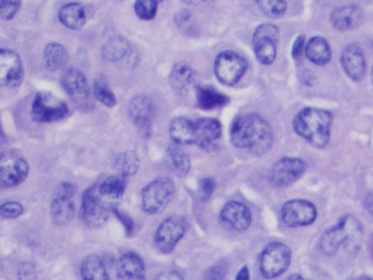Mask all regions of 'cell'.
<instances>
[{"label": "cell", "instance_id": "cell-6", "mask_svg": "<svg viewBox=\"0 0 373 280\" xmlns=\"http://www.w3.org/2000/svg\"><path fill=\"white\" fill-rule=\"evenodd\" d=\"M247 61L233 50L221 52L213 64V72L217 79L226 86H234L245 75Z\"/></svg>", "mask_w": 373, "mask_h": 280}, {"label": "cell", "instance_id": "cell-33", "mask_svg": "<svg viewBox=\"0 0 373 280\" xmlns=\"http://www.w3.org/2000/svg\"><path fill=\"white\" fill-rule=\"evenodd\" d=\"M140 165L138 154L134 150L120 154L114 162V169L124 177H133L137 174Z\"/></svg>", "mask_w": 373, "mask_h": 280}, {"label": "cell", "instance_id": "cell-14", "mask_svg": "<svg viewBox=\"0 0 373 280\" xmlns=\"http://www.w3.org/2000/svg\"><path fill=\"white\" fill-rule=\"evenodd\" d=\"M223 134L221 123L212 118L194 121V145L206 151H212L220 144Z\"/></svg>", "mask_w": 373, "mask_h": 280}, {"label": "cell", "instance_id": "cell-45", "mask_svg": "<svg viewBox=\"0 0 373 280\" xmlns=\"http://www.w3.org/2000/svg\"><path fill=\"white\" fill-rule=\"evenodd\" d=\"M35 274V268L34 265L32 263H24L21 265V268L19 269L18 276H21L20 279H22L23 276H33Z\"/></svg>", "mask_w": 373, "mask_h": 280}, {"label": "cell", "instance_id": "cell-20", "mask_svg": "<svg viewBox=\"0 0 373 280\" xmlns=\"http://www.w3.org/2000/svg\"><path fill=\"white\" fill-rule=\"evenodd\" d=\"M364 13L356 6H343L335 10L331 15V23L340 32H349L357 29L364 22Z\"/></svg>", "mask_w": 373, "mask_h": 280}, {"label": "cell", "instance_id": "cell-3", "mask_svg": "<svg viewBox=\"0 0 373 280\" xmlns=\"http://www.w3.org/2000/svg\"><path fill=\"white\" fill-rule=\"evenodd\" d=\"M362 235L363 228L360 221L352 215H345L335 226L325 231L320 246L325 254L333 256L344 245L355 248Z\"/></svg>", "mask_w": 373, "mask_h": 280}, {"label": "cell", "instance_id": "cell-7", "mask_svg": "<svg viewBox=\"0 0 373 280\" xmlns=\"http://www.w3.org/2000/svg\"><path fill=\"white\" fill-rule=\"evenodd\" d=\"M279 40L280 31L277 25L263 23L257 27L252 37V46L258 62L263 65L274 64Z\"/></svg>", "mask_w": 373, "mask_h": 280}, {"label": "cell", "instance_id": "cell-42", "mask_svg": "<svg viewBox=\"0 0 373 280\" xmlns=\"http://www.w3.org/2000/svg\"><path fill=\"white\" fill-rule=\"evenodd\" d=\"M112 211L113 214L116 215L119 220L123 224L127 235L128 236L133 234L134 230L133 220L125 213L121 212L118 208H113Z\"/></svg>", "mask_w": 373, "mask_h": 280}, {"label": "cell", "instance_id": "cell-15", "mask_svg": "<svg viewBox=\"0 0 373 280\" xmlns=\"http://www.w3.org/2000/svg\"><path fill=\"white\" fill-rule=\"evenodd\" d=\"M307 167V164L302 159L284 158L272 167V184L279 188L288 187L304 176Z\"/></svg>", "mask_w": 373, "mask_h": 280}, {"label": "cell", "instance_id": "cell-24", "mask_svg": "<svg viewBox=\"0 0 373 280\" xmlns=\"http://www.w3.org/2000/svg\"><path fill=\"white\" fill-rule=\"evenodd\" d=\"M76 207L72 198L52 195L50 204V215L57 226H62L74 219Z\"/></svg>", "mask_w": 373, "mask_h": 280}, {"label": "cell", "instance_id": "cell-47", "mask_svg": "<svg viewBox=\"0 0 373 280\" xmlns=\"http://www.w3.org/2000/svg\"><path fill=\"white\" fill-rule=\"evenodd\" d=\"M250 271L247 266H243V267L239 271L237 274V280H248L250 279Z\"/></svg>", "mask_w": 373, "mask_h": 280}, {"label": "cell", "instance_id": "cell-13", "mask_svg": "<svg viewBox=\"0 0 373 280\" xmlns=\"http://www.w3.org/2000/svg\"><path fill=\"white\" fill-rule=\"evenodd\" d=\"M25 69L21 56L9 49L0 50V85L8 89H17L21 86Z\"/></svg>", "mask_w": 373, "mask_h": 280}, {"label": "cell", "instance_id": "cell-2", "mask_svg": "<svg viewBox=\"0 0 373 280\" xmlns=\"http://www.w3.org/2000/svg\"><path fill=\"white\" fill-rule=\"evenodd\" d=\"M333 116L328 110L306 107L300 110L293 121L296 133L316 147L323 148L331 138Z\"/></svg>", "mask_w": 373, "mask_h": 280}, {"label": "cell", "instance_id": "cell-38", "mask_svg": "<svg viewBox=\"0 0 373 280\" xmlns=\"http://www.w3.org/2000/svg\"><path fill=\"white\" fill-rule=\"evenodd\" d=\"M216 189V183L211 177L204 178L199 181L198 186V197L200 201H207L211 197Z\"/></svg>", "mask_w": 373, "mask_h": 280}, {"label": "cell", "instance_id": "cell-37", "mask_svg": "<svg viewBox=\"0 0 373 280\" xmlns=\"http://www.w3.org/2000/svg\"><path fill=\"white\" fill-rule=\"evenodd\" d=\"M22 4V0H0V17L4 21H9L17 16Z\"/></svg>", "mask_w": 373, "mask_h": 280}, {"label": "cell", "instance_id": "cell-49", "mask_svg": "<svg viewBox=\"0 0 373 280\" xmlns=\"http://www.w3.org/2000/svg\"><path fill=\"white\" fill-rule=\"evenodd\" d=\"M368 211L373 214V193L369 194L366 202Z\"/></svg>", "mask_w": 373, "mask_h": 280}, {"label": "cell", "instance_id": "cell-32", "mask_svg": "<svg viewBox=\"0 0 373 280\" xmlns=\"http://www.w3.org/2000/svg\"><path fill=\"white\" fill-rule=\"evenodd\" d=\"M80 272L84 280L109 279L104 263L96 255H90L84 258L81 264Z\"/></svg>", "mask_w": 373, "mask_h": 280}, {"label": "cell", "instance_id": "cell-10", "mask_svg": "<svg viewBox=\"0 0 373 280\" xmlns=\"http://www.w3.org/2000/svg\"><path fill=\"white\" fill-rule=\"evenodd\" d=\"M60 83L64 91L81 108L88 110L93 106L91 89L84 74L70 67L62 74Z\"/></svg>", "mask_w": 373, "mask_h": 280}, {"label": "cell", "instance_id": "cell-28", "mask_svg": "<svg viewBox=\"0 0 373 280\" xmlns=\"http://www.w3.org/2000/svg\"><path fill=\"white\" fill-rule=\"evenodd\" d=\"M305 52L307 59L313 64L324 66L332 59V49L328 41L320 36L308 40L306 45Z\"/></svg>", "mask_w": 373, "mask_h": 280}, {"label": "cell", "instance_id": "cell-8", "mask_svg": "<svg viewBox=\"0 0 373 280\" xmlns=\"http://www.w3.org/2000/svg\"><path fill=\"white\" fill-rule=\"evenodd\" d=\"M292 252L289 246L282 242L268 244L260 257V270L267 279L276 278L289 269Z\"/></svg>", "mask_w": 373, "mask_h": 280}, {"label": "cell", "instance_id": "cell-9", "mask_svg": "<svg viewBox=\"0 0 373 280\" xmlns=\"http://www.w3.org/2000/svg\"><path fill=\"white\" fill-rule=\"evenodd\" d=\"M110 217L108 208L96 194L94 189L86 190L82 198L79 218L86 228L98 230L106 226Z\"/></svg>", "mask_w": 373, "mask_h": 280}, {"label": "cell", "instance_id": "cell-31", "mask_svg": "<svg viewBox=\"0 0 373 280\" xmlns=\"http://www.w3.org/2000/svg\"><path fill=\"white\" fill-rule=\"evenodd\" d=\"M131 45L123 37L117 36L109 39L104 44L102 55L104 60L110 62H117L126 57L130 52Z\"/></svg>", "mask_w": 373, "mask_h": 280}, {"label": "cell", "instance_id": "cell-26", "mask_svg": "<svg viewBox=\"0 0 373 280\" xmlns=\"http://www.w3.org/2000/svg\"><path fill=\"white\" fill-rule=\"evenodd\" d=\"M165 161L169 169L179 177H184L191 170V160L188 153L176 143L168 147Z\"/></svg>", "mask_w": 373, "mask_h": 280}, {"label": "cell", "instance_id": "cell-19", "mask_svg": "<svg viewBox=\"0 0 373 280\" xmlns=\"http://www.w3.org/2000/svg\"><path fill=\"white\" fill-rule=\"evenodd\" d=\"M30 173V166L23 158L13 159L1 164L0 181L6 188H14L21 185Z\"/></svg>", "mask_w": 373, "mask_h": 280}, {"label": "cell", "instance_id": "cell-41", "mask_svg": "<svg viewBox=\"0 0 373 280\" xmlns=\"http://www.w3.org/2000/svg\"><path fill=\"white\" fill-rule=\"evenodd\" d=\"M306 48V36L299 35L294 41L292 47V57L295 61H299L302 58L303 53Z\"/></svg>", "mask_w": 373, "mask_h": 280}, {"label": "cell", "instance_id": "cell-39", "mask_svg": "<svg viewBox=\"0 0 373 280\" xmlns=\"http://www.w3.org/2000/svg\"><path fill=\"white\" fill-rule=\"evenodd\" d=\"M23 206L18 202H6L0 208V215L2 218L8 220L16 219L23 213Z\"/></svg>", "mask_w": 373, "mask_h": 280}, {"label": "cell", "instance_id": "cell-44", "mask_svg": "<svg viewBox=\"0 0 373 280\" xmlns=\"http://www.w3.org/2000/svg\"><path fill=\"white\" fill-rule=\"evenodd\" d=\"M225 276V272L220 266H213L208 269L205 274L207 279L219 280L223 279Z\"/></svg>", "mask_w": 373, "mask_h": 280}, {"label": "cell", "instance_id": "cell-35", "mask_svg": "<svg viewBox=\"0 0 373 280\" xmlns=\"http://www.w3.org/2000/svg\"><path fill=\"white\" fill-rule=\"evenodd\" d=\"M165 0H135L134 10L138 18L145 21H152L157 16L159 6Z\"/></svg>", "mask_w": 373, "mask_h": 280}, {"label": "cell", "instance_id": "cell-51", "mask_svg": "<svg viewBox=\"0 0 373 280\" xmlns=\"http://www.w3.org/2000/svg\"><path fill=\"white\" fill-rule=\"evenodd\" d=\"M371 81H372V85H373V65L372 67V69H371Z\"/></svg>", "mask_w": 373, "mask_h": 280}, {"label": "cell", "instance_id": "cell-29", "mask_svg": "<svg viewBox=\"0 0 373 280\" xmlns=\"http://www.w3.org/2000/svg\"><path fill=\"white\" fill-rule=\"evenodd\" d=\"M194 121L178 117L171 121L169 134L174 143L182 145H194Z\"/></svg>", "mask_w": 373, "mask_h": 280}, {"label": "cell", "instance_id": "cell-4", "mask_svg": "<svg viewBox=\"0 0 373 280\" xmlns=\"http://www.w3.org/2000/svg\"><path fill=\"white\" fill-rule=\"evenodd\" d=\"M175 190L174 181L169 177L150 181L141 191L143 211L149 215L162 213L173 199Z\"/></svg>", "mask_w": 373, "mask_h": 280}, {"label": "cell", "instance_id": "cell-22", "mask_svg": "<svg viewBox=\"0 0 373 280\" xmlns=\"http://www.w3.org/2000/svg\"><path fill=\"white\" fill-rule=\"evenodd\" d=\"M169 79L171 88L179 94L197 85L196 72L190 65L184 62L175 64L171 69Z\"/></svg>", "mask_w": 373, "mask_h": 280}, {"label": "cell", "instance_id": "cell-12", "mask_svg": "<svg viewBox=\"0 0 373 280\" xmlns=\"http://www.w3.org/2000/svg\"><path fill=\"white\" fill-rule=\"evenodd\" d=\"M281 215L286 226L295 228L311 225L317 218L318 212L311 202L295 199L283 205Z\"/></svg>", "mask_w": 373, "mask_h": 280}, {"label": "cell", "instance_id": "cell-36", "mask_svg": "<svg viewBox=\"0 0 373 280\" xmlns=\"http://www.w3.org/2000/svg\"><path fill=\"white\" fill-rule=\"evenodd\" d=\"M255 1L264 15L272 19L281 18L286 11L285 0H255Z\"/></svg>", "mask_w": 373, "mask_h": 280}, {"label": "cell", "instance_id": "cell-25", "mask_svg": "<svg viewBox=\"0 0 373 280\" xmlns=\"http://www.w3.org/2000/svg\"><path fill=\"white\" fill-rule=\"evenodd\" d=\"M43 60L48 71L55 73L67 65L69 55L64 45L57 42H50L45 47Z\"/></svg>", "mask_w": 373, "mask_h": 280}, {"label": "cell", "instance_id": "cell-23", "mask_svg": "<svg viewBox=\"0 0 373 280\" xmlns=\"http://www.w3.org/2000/svg\"><path fill=\"white\" fill-rule=\"evenodd\" d=\"M194 91L199 107L205 111L219 108L230 103L228 96L211 86L196 85Z\"/></svg>", "mask_w": 373, "mask_h": 280}, {"label": "cell", "instance_id": "cell-48", "mask_svg": "<svg viewBox=\"0 0 373 280\" xmlns=\"http://www.w3.org/2000/svg\"><path fill=\"white\" fill-rule=\"evenodd\" d=\"M184 3L193 6H199L212 2L213 0H183Z\"/></svg>", "mask_w": 373, "mask_h": 280}, {"label": "cell", "instance_id": "cell-18", "mask_svg": "<svg viewBox=\"0 0 373 280\" xmlns=\"http://www.w3.org/2000/svg\"><path fill=\"white\" fill-rule=\"evenodd\" d=\"M128 111L138 131L143 135H150L152 129V104L148 98L143 95L135 96L129 103Z\"/></svg>", "mask_w": 373, "mask_h": 280}, {"label": "cell", "instance_id": "cell-46", "mask_svg": "<svg viewBox=\"0 0 373 280\" xmlns=\"http://www.w3.org/2000/svg\"><path fill=\"white\" fill-rule=\"evenodd\" d=\"M302 82L306 84V86H311L313 85L315 82L314 75L310 72H305L302 74Z\"/></svg>", "mask_w": 373, "mask_h": 280}, {"label": "cell", "instance_id": "cell-30", "mask_svg": "<svg viewBox=\"0 0 373 280\" xmlns=\"http://www.w3.org/2000/svg\"><path fill=\"white\" fill-rule=\"evenodd\" d=\"M127 185L126 177L113 175L104 179L99 184L98 192L101 197L111 201L123 199Z\"/></svg>", "mask_w": 373, "mask_h": 280}, {"label": "cell", "instance_id": "cell-43", "mask_svg": "<svg viewBox=\"0 0 373 280\" xmlns=\"http://www.w3.org/2000/svg\"><path fill=\"white\" fill-rule=\"evenodd\" d=\"M191 13L188 10H181L176 13L174 21L176 24L182 27L185 24H188L191 19Z\"/></svg>", "mask_w": 373, "mask_h": 280}, {"label": "cell", "instance_id": "cell-34", "mask_svg": "<svg viewBox=\"0 0 373 280\" xmlns=\"http://www.w3.org/2000/svg\"><path fill=\"white\" fill-rule=\"evenodd\" d=\"M93 92L96 99L108 108H113L118 104L116 95L111 89L106 77L103 75L96 78Z\"/></svg>", "mask_w": 373, "mask_h": 280}, {"label": "cell", "instance_id": "cell-5", "mask_svg": "<svg viewBox=\"0 0 373 280\" xmlns=\"http://www.w3.org/2000/svg\"><path fill=\"white\" fill-rule=\"evenodd\" d=\"M69 113L66 102L54 94L42 91L34 97L31 116L33 121L39 123H50L65 119Z\"/></svg>", "mask_w": 373, "mask_h": 280}, {"label": "cell", "instance_id": "cell-16", "mask_svg": "<svg viewBox=\"0 0 373 280\" xmlns=\"http://www.w3.org/2000/svg\"><path fill=\"white\" fill-rule=\"evenodd\" d=\"M220 218L225 225L238 232L247 230L252 220L249 208L236 201L228 202L223 207Z\"/></svg>", "mask_w": 373, "mask_h": 280}, {"label": "cell", "instance_id": "cell-27", "mask_svg": "<svg viewBox=\"0 0 373 280\" xmlns=\"http://www.w3.org/2000/svg\"><path fill=\"white\" fill-rule=\"evenodd\" d=\"M59 20L69 30H79L87 22V13L84 8L78 3L64 5L59 11Z\"/></svg>", "mask_w": 373, "mask_h": 280}, {"label": "cell", "instance_id": "cell-11", "mask_svg": "<svg viewBox=\"0 0 373 280\" xmlns=\"http://www.w3.org/2000/svg\"><path fill=\"white\" fill-rule=\"evenodd\" d=\"M186 221L179 215H172L165 219L155 235V244L163 254L173 251L186 233Z\"/></svg>", "mask_w": 373, "mask_h": 280}, {"label": "cell", "instance_id": "cell-40", "mask_svg": "<svg viewBox=\"0 0 373 280\" xmlns=\"http://www.w3.org/2000/svg\"><path fill=\"white\" fill-rule=\"evenodd\" d=\"M78 191L77 185L63 181L57 186L53 191V195L62 196V197L73 198Z\"/></svg>", "mask_w": 373, "mask_h": 280}, {"label": "cell", "instance_id": "cell-17", "mask_svg": "<svg viewBox=\"0 0 373 280\" xmlns=\"http://www.w3.org/2000/svg\"><path fill=\"white\" fill-rule=\"evenodd\" d=\"M344 72L354 82L362 81L366 73V60L362 49L356 45H348L340 57Z\"/></svg>", "mask_w": 373, "mask_h": 280}, {"label": "cell", "instance_id": "cell-1", "mask_svg": "<svg viewBox=\"0 0 373 280\" xmlns=\"http://www.w3.org/2000/svg\"><path fill=\"white\" fill-rule=\"evenodd\" d=\"M229 136L232 144L262 156L274 144V133L268 122L260 115L250 113L238 117L232 123Z\"/></svg>", "mask_w": 373, "mask_h": 280}, {"label": "cell", "instance_id": "cell-50", "mask_svg": "<svg viewBox=\"0 0 373 280\" xmlns=\"http://www.w3.org/2000/svg\"><path fill=\"white\" fill-rule=\"evenodd\" d=\"M289 279H303L304 277L298 274H292L289 278Z\"/></svg>", "mask_w": 373, "mask_h": 280}, {"label": "cell", "instance_id": "cell-21", "mask_svg": "<svg viewBox=\"0 0 373 280\" xmlns=\"http://www.w3.org/2000/svg\"><path fill=\"white\" fill-rule=\"evenodd\" d=\"M116 271L119 279L141 280L146 278L145 264L134 252H126L120 257Z\"/></svg>", "mask_w": 373, "mask_h": 280}]
</instances>
